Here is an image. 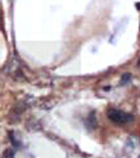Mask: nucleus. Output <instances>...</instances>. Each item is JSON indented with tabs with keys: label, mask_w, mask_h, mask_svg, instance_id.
Segmentation results:
<instances>
[{
	"label": "nucleus",
	"mask_w": 140,
	"mask_h": 158,
	"mask_svg": "<svg viewBox=\"0 0 140 158\" xmlns=\"http://www.w3.org/2000/svg\"><path fill=\"white\" fill-rule=\"evenodd\" d=\"M107 115L109 118V120H112L113 123H118V125H125V123H129L134 119L133 115L126 114V112L119 109H115V108H109Z\"/></svg>",
	"instance_id": "nucleus-1"
},
{
	"label": "nucleus",
	"mask_w": 140,
	"mask_h": 158,
	"mask_svg": "<svg viewBox=\"0 0 140 158\" xmlns=\"http://www.w3.org/2000/svg\"><path fill=\"white\" fill-rule=\"evenodd\" d=\"M136 7H137V9H139V10H140V3H139V4H137V6H136Z\"/></svg>",
	"instance_id": "nucleus-3"
},
{
	"label": "nucleus",
	"mask_w": 140,
	"mask_h": 158,
	"mask_svg": "<svg viewBox=\"0 0 140 158\" xmlns=\"http://www.w3.org/2000/svg\"><path fill=\"white\" fill-rule=\"evenodd\" d=\"M130 78H132V76L129 74V73H126V74L122 77V81H121V83H122V84H126L129 80H130Z\"/></svg>",
	"instance_id": "nucleus-2"
},
{
	"label": "nucleus",
	"mask_w": 140,
	"mask_h": 158,
	"mask_svg": "<svg viewBox=\"0 0 140 158\" xmlns=\"http://www.w3.org/2000/svg\"><path fill=\"white\" fill-rule=\"evenodd\" d=\"M139 64H140V62H139Z\"/></svg>",
	"instance_id": "nucleus-4"
}]
</instances>
